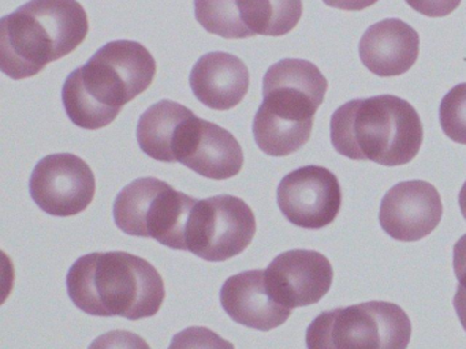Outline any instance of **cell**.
Segmentation results:
<instances>
[{"label": "cell", "mask_w": 466, "mask_h": 349, "mask_svg": "<svg viewBox=\"0 0 466 349\" xmlns=\"http://www.w3.org/2000/svg\"><path fill=\"white\" fill-rule=\"evenodd\" d=\"M458 204H460L461 213L466 220V182L461 188L460 195H458Z\"/></svg>", "instance_id": "27"}, {"label": "cell", "mask_w": 466, "mask_h": 349, "mask_svg": "<svg viewBox=\"0 0 466 349\" xmlns=\"http://www.w3.org/2000/svg\"><path fill=\"white\" fill-rule=\"evenodd\" d=\"M195 16L207 32L219 37L228 40L255 37L242 21L237 0H195Z\"/></svg>", "instance_id": "19"}, {"label": "cell", "mask_w": 466, "mask_h": 349, "mask_svg": "<svg viewBox=\"0 0 466 349\" xmlns=\"http://www.w3.org/2000/svg\"><path fill=\"white\" fill-rule=\"evenodd\" d=\"M89 349H151L141 335L129 330H111L92 341Z\"/></svg>", "instance_id": "22"}, {"label": "cell", "mask_w": 466, "mask_h": 349, "mask_svg": "<svg viewBox=\"0 0 466 349\" xmlns=\"http://www.w3.org/2000/svg\"><path fill=\"white\" fill-rule=\"evenodd\" d=\"M66 285L84 313L130 321L157 315L166 296L160 273L147 259L125 251L81 256L70 267Z\"/></svg>", "instance_id": "2"}, {"label": "cell", "mask_w": 466, "mask_h": 349, "mask_svg": "<svg viewBox=\"0 0 466 349\" xmlns=\"http://www.w3.org/2000/svg\"><path fill=\"white\" fill-rule=\"evenodd\" d=\"M88 32L77 0H31L0 21V68L15 81L31 78L72 54Z\"/></svg>", "instance_id": "4"}, {"label": "cell", "mask_w": 466, "mask_h": 349, "mask_svg": "<svg viewBox=\"0 0 466 349\" xmlns=\"http://www.w3.org/2000/svg\"><path fill=\"white\" fill-rule=\"evenodd\" d=\"M454 308L457 311L458 319L463 329L466 330V291L458 285L457 294H454Z\"/></svg>", "instance_id": "26"}, {"label": "cell", "mask_w": 466, "mask_h": 349, "mask_svg": "<svg viewBox=\"0 0 466 349\" xmlns=\"http://www.w3.org/2000/svg\"><path fill=\"white\" fill-rule=\"evenodd\" d=\"M29 190L43 212L56 217H72L94 201L96 180L83 158L72 153H56L35 166Z\"/></svg>", "instance_id": "9"}, {"label": "cell", "mask_w": 466, "mask_h": 349, "mask_svg": "<svg viewBox=\"0 0 466 349\" xmlns=\"http://www.w3.org/2000/svg\"><path fill=\"white\" fill-rule=\"evenodd\" d=\"M334 270L323 254L290 250L279 254L266 269V281L274 299L285 307L315 304L331 288Z\"/></svg>", "instance_id": "12"}, {"label": "cell", "mask_w": 466, "mask_h": 349, "mask_svg": "<svg viewBox=\"0 0 466 349\" xmlns=\"http://www.w3.org/2000/svg\"><path fill=\"white\" fill-rule=\"evenodd\" d=\"M168 349H236L234 344L208 327H187L177 333Z\"/></svg>", "instance_id": "21"}, {"label": "cell", "mask_w": 466, "mask_h": 349, "mask_svg": "<svg viewBox=\"0 0 466 349\" xmlns=\"http://www.w3.org/2000/svg\"><path fill=\"white\" fill-rule=\"evenodd\" d=\"M256 218L247 202L233 195L198 199L187 231V251L208 262L239 255L252 243Z\"/></svg>", "instance_id": "8"}, {"label": "cell", "mask_w": 466, "mask_h": 349, "mask_svg": "<svg viewBox=\"0 0 466 349\" xmlns=\"http://www.w3.org/2000/svg\"><path fill=\"white\" fill-rule=\"evenodd\" d=\"M250 75L247 65L228 52H209L193 65L190 87L204 105L228 111L238 105L248 90Z\"/></svg>", "instance_id": "16"}, {"label": "cell", "mask_w": 466, "mask_h": 349, "mask_svg": "<svg viewBox=\"0 0 466 349\" xmlns=\"http://www.w3.org/2000/svg\"><path fill=\"white\" fill-rule=\"evenodd\" d=\"M329 7L345 11H361L375 5L378 0H323Z\"/></svg>", "instance_id": "25"}, {"label": "cell", "mask_w": 466, "mask_h": 349, "mask_svg": "<svg viewBox=\"0 0 466 349\" xmlns=\"http://www.w3.org/2000/svg\"><path fill=\"white\" fill-rule=\"evenodd\" d=\"M223 310L237 324L269 332L288 321L290 308L278 303L269 292L266 270H247L231 275L220 289Z\"/></svg>", "instance_id": "14"}, {"label": "cell", "mask_w": 466, "mask_h": 349, "mask_svg": "<svg viewBox=\"0 0 466 349\" xmlns=\"http://www.w3.org/2000/svg\"><path fill=\"white\" fill-rule=\"evenodd\" d=\"M277 202L282 214L294 225L321 229L337 218L342 206V190L329 169L301 166L280 180Z\"/></svg>", "instance_id": "10"}, {"label": "cell", "mask_w": 466, "mask_h": 349, "mask_svg": "<svg viewBox=\"0 0 466 349\" xmlns=\"http://www.w3.org/2000/svg\"><path fill=\"white\" fill-rule=\"evenodd\" d=\"M174 155L176 161L212 180L230 179L244 165V153L236 136L196 115L182 125Z\"/></svg>", "instance_id": "11"}, {"label": "cell", "mask_w": 466, "mask_h": 349, "mask_svg": "<svg viewBox=\"0 0 466 349\" xmlns=\"http://www.w3.org/2000/svg\"><path fill=\"white\" fill-rule=\"evenodd\" d=\"M245 26L253 35L280 37L299 25L302 0H237Z\"/></svg>", "instance_id": "18"}, {"label": "cell", "mask_w": 466, "mask_h": 349, "mask_svg": "<svg viewBox=\"0 0 466 349\" xmlns=\"http://www.w3.org/2000/svg\"><path fill=\"white\" fill-rule=\"evenodd\" d=\"M193 112L176 101L162 100L149 106L137 125V142L149 157L162 163H176L174 147L182 125Z\"/></svg>", "instance_id": "17"}, {"label": "cell", "mask_w": 466, "mask_h": 349, "mask_svg": "<svg viewBox=\"0 0 466 349\" xmlns=\"http://www.w3.org/2000/svg\"><path fill=\"white\" fill-rule=\"evenodd\" d=\"M462 0H406L417 13L431 18H443L450 15Z\"/></svg>", "instance_id": "23"}, {"label": "cell", "mask_w": 466, "mask_h": 349, "mask_svg": "<svg viewBox=\"0 0 466 349\" xmlns=\"http://www.w3.org/2000/svg\"><path fill=\"white\" fill-rule=\"evenodd\" d=\"M419 52V33L397 18L383 19L368 27L359 44L360 59L378 76L408 73L417 62Z\"/></svg>", "instance_id": "15"}, {"label": "cell", "mask_w": 466, "mask_h": 349, "mask_svg": "<svg viewBox=\"0 0 466 349\" xmlns=\"http://www.w3.org/2000/svg\"><path fill=\"white\" fill-rule=\"evenodd\" d=\"M411 324L400 305L361 303L324 311L308 326V349H406Z\"/></svg>", "instance_id": "6"}, {"label": "cell", "mask_w": 466, "mask_h": 349, "mask_svg": "<svg viewBox=\"0 0 466 349\" xmlns=\"http://www.w3.org/2000/svg\"><path fill=\"white\" fill-rule=\"evenodd\" d=\"M155 74L157 62L143 44L111 41L65 81L62 101L67 116L86 130L106 127L125 104L151 86Z\"/></svg>", "instance_id": "1"}, {"label": "cell", "mask_w": 466, "mask_h": 349, "mask_svg": "<svg viewBox=\"0 0 466 349\" xmlns=\"http://www.w3.org/2000/svg\"><path fill=\"white\" fill-rule=\"evenodd\" d=\"M329 127L339 155L384 166L410 163L424 139L414 106L392 95L348 101L332 114Z\"/></svg>", "instance_id": "3"}, {"label": "cell", "mask_w": 466, "mask_h": 349, "mask_svg": "<svg viewBox=\"0 0 466 349\" xmlns=\"http://www.w3.org/2000/svg\"><path fill=\"white\" fill-rule=\"evenodd\" d=\"M441 215L443 204L438 190L424 180H409L387 191L379 221L392 239L417 242L432 234Z\"/></svg>", "instance_id": "13"}, {"label": "cell", "mask_w": 466, "mask_h": 349, "mask_svg": "<svg viewBox=\"0 0 466 349\" xmlns=\"http://www.w3.org/2000/svg\"><path fill=\"white\" fill-rule=\"evenodd\" d=\"M443 133L451 141L466 145V82L452 87L439 106Z\"/></svg>", "instance_id": "20"}, {"label": "cell", "mask_w": 466, "mask_h": 349, "mask_svg": "<svg viewBox=\"0 0 466 349\" xmlns=\"http://www.w3.org/2000/svg\"><path fill=\"white\" fill-rule=\"evenodd\" d=\"M326 76L309 60L282 59L267 70L263 103L253 120V136L266 155L285 157L301 149L326 95Z\"/></svg>", "instance_id": "5"}, {"label": "cell", "mask_w": 466, "mask_h": 349, "mask_svg": "<svg viewBox=\"0 0 466 349\" xmlns=\"http://www.w3.org/2000/svg\"><path fill=\"white\" fill-rule=\"evenodd\" d=\"M196 202L163 180L141 177L116 196L114 220L130 236L151 237L166 247L187 251V224Z\"/></svg>", "instance_id": "7"}, {"label": "cell", "mask_w": 466, "mask_h": 349, "mask_svg": "<svg viewBox=\"0 0 466 349\" xmlns=\"http://www.w3.org/2000/svg\"><path fill=\"white\" fill-rule=\"evenodd\" d=\"M452 266H454L455 275L460 283L458 285L466 291V234L455 243Z\"/></svg>", "instance_id": "24"}]
</instances>
